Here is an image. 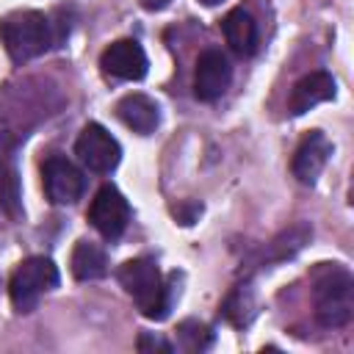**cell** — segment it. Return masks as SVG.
I'll list each match as a JSON object with an SVG mask.
<instances>
[{
    "mask_svg": "<svg viewBox=\"0 0 354 354\" xmlns=\"http://www.w3.org/2000/svg\"><path fill=\"white\" fill-rule=\"evenodd\" d=\"M216 335L207 324L196 321V318H185L177 324V346L183 351H191V354H199V351H207L213 346Z\"/></svg>",
    "mask_w": 354,
    "mask_h": 354,
    "instance_id": "16",
    "label": "cell"
},
{
    "mask_svg": "<svg viewBox=\"0 0 354 354\" xmlns=\"http://www.w3.org/2000/svg\"><path fill=\"white\" fill-rule=\"evenodd\" d=\"M171 213H174V218H177L180 224H194V221L202 216V205H199V202L185 199V202L174 205V207H171Z\"/></svg>",
    "mask_w": 354,
    "mask_h": 354,
    "instance_id": "19",
    "label": "cell"
},
{
    "mask_svg": "<svg viewBox=\"0 0 354 354\" xmlns=\"http://www.w3.org/2000/svg\"><path fill=\"white\" fill-rule=\"evenodd\" d=\"M0 207L8 218H22V194L14 149H0Z\"/></svg>",
    "mask_w": 354,
    "mask_h": 354,
    "instance_id": "15",
    "label": "cell"
},
{
    "mask_svg": "<svg viewBox=\"0 0 354 354\" xmlns=\"http://www.w3.org/2000/svg\"><path fill=\"white\" fill-rule=\"evenodd\" d=\"M44 194L53 205H75L86 191L83 171L64 155H50L41 166Z\"/></svg>",
    "mask_w": 354,
    "mask_h": 354,
    "instance_id": "7",
    "label": "cell"
},
{
    "mask_svg": "<svg viewBox=\"0 0 354 354\" xmlns=\"http://www.w3.org/2000/svg\"><path fill=\"white\" fill-rule=\"evenodd\" d=\"M315 318L326 329H340L354 315V279L337 263H318L313 271Z\"/></svg>",
    "mask_w": 354,
    "mask_h": 354,
    "instance_id": "2",
    "label": "cell"
},
{
    "mask_svg": "<svg viewBox=\"0 0 354 354\" xmlns=\"http://www.w3.org/2000/svg\"><path fill=\"white\" fill-rule=\"evenodd\" d=\"M69 268L72 277L80 282H91V279H102L108 274V254L102 246L91 243V241H77L69 257Z\"/></svg>",
    "mask_w": 354,
    "mask_h": 354,
    "instance_id": "14",
    "label": "cell"
},
{
    "mask_svg": "<svg viewBox=\"0 0 354 354\" xmlns=\"http://www.w3.org/2000/svg\"><path fill=\"white\" fill-rule=\"evenodd\" d=\"M329 155H332L329 138H326L321 130H310V133L299 141V147H296V152H293V166H290V169H293V177H296L299 183H304V185H313V183L318 180V174L324 171Z\"/></svg>",
    "mask_w": 354,
    "mask_h": 354,
    "instance_id": "10",
    "label": "cell"
},
{
    "mask_svg": "<svg viewBox=\"0 0 354 354\" xmlns=\"http://www.w3.org/2000/svg\"><path fill=\"white\" fill-rule=\"evenodd\" d=\"M326 100H335V77L324 69L310 72V75H304L293 83L290 97H288V113L301 116V113H307L310 108H315Z\"/></svg>",
    "mask_w": 354,
    "mask_h": 354,
    "instance_id": "11",
    "label": "cell"
},
{
    "mask_svg": "<svg viewBox=\"0 0 354 354\" xmlns=\"http://www.w3.org/2000/svg\"><path fill=\"white\" fill-rule=\"evenodd\" d=\"M88 221L105 241H119L130 224V205L122 196L116 185H102L91 205H88Z\"/></svg>",
    "mask_w": 354,
    "mask_h": 354,
    "instance_id": "6",
    "label": "cell"
},
{
    "mask_svg": "<svg viewBox=\"0 0 354 354\" xmlns=\"http://www.w3.org/2000/svg\"><path fill=\"white\" fill-rule=\"evenodd\" d=\"M199 3H205V6H218V3H224V0H199Z\"/></svg>",
    "mask_w": 354,
    "mask_h": 354,
    "instance_id": "21",
    "label": "cell"
},
{
    "mask_svg": "<svg viewBox=\"0 0 354 354\" xmlns=\"http://www.w3.org/2000/svg\"><path fill=\"white\" fill-rule=\"evenodd\" d=\"M75 155L80 158V163H83L86 169H91V171H97V174H108V171H113V169L119 166V160H122V147H119V141H116L102 124L88 122V124L80 130L77 141H75Z\"/></svg>",
    "mask_w": 354,
    "mask_h": 354,
    "instance_id": "5",
    "label": "cell"
},
{
    "mask_svg": "<svg viewBox=\"0 0 354 354\" xmlns=\"http://www.w3.org/2000/svg\"><path fill=\"white\" fill-rule=\"evenodd\" d=\"M116 119L130 127L133 133L138 136H149L158 124H160V108L152 97L141 94V91H133V94H124L119 102H116Z\"/></svg>",
    "mask_w": 354,
    "mask_h": 354,
    "instance_id": "12",
    "label": "cell"
},
{
    "mask_svg": "<svg viewBox=\"0 0 354 354\" xmlns=\"http://www.w3.org/2000/svg\"><path fill=\"white\" fill-rule=\"evenodd\" d=\"M136 346H138V351H163V354L174 351V346L169 340H163L160 335H155V332H141Z\"/></svg>",
    "mask_w": 354,
    "mask_h": 354,
    "instance_id": "18",
    "label": "cell"
},
{
    "mask_svg": "<svg viewBox=\"0 0 354 354\" xmlns=\"http://www.w3.org/2000/svg\"><path fill=\"white\" fill-rule=\"evenodd\" d=\"M0 41L14 64H25L50 50V44H55V30L41 11L22 8L0 19Z\"/></svg>",
    "mask_w": 354,
    "mask_h": 354,
    "instance_id": "3",
    "label": "cell"
},
{
    "mask_svg": "<svg viewBox=\"0 0 354 354\" xmlns=\"http://www.w3.org/2000/svg\"><path fill=\"white\" fill-rule=\"evenodd\" d=\"M171 0H141V6L147 8V11H160V8H166Z\"/></svg>",
    "mask_w": 354,
    "mask_h": 354,
    "instance_id": "20",
    "label": "cell"
},
{
    "mask_svg": "<svg viewBox=\"0 0 354 354\" xmlns=\"http://www.w3.org/2000/svg\"><path fill=\"white\" fill-rule=\"evenodd\" d=\"M252 315H254V301L249 296V288L232 290L227 296V301H224V318L230 324H235V326H246L252 321Z\"/></svg>",
    "mask_w": 354,
    "mask_h": 354,
    "instance_id": "17",
    "label": "cell"
},
{
    "mask_svg": "<svg viewBox=\"0 0 354 354\" xmlns=\"http://www.w3.org/2000/svg\"><path fill=\"white\" fill-rule=\"evenodd\" d=\"M58 282H61V274H58V266L50 257L33 254V257L22 260L14 268L11 279H8V296H11L14 310L22 313V315L25 313H33L36 304H39V299L47 290L58 288Z\"/></svg>",
    "mask_w": 354,
    "mask_h": 354,
    "instance_id": "4",
    "label": "cell"
},
{
    "mask_svg": "<svg viewBox=\"0 0 354 354\" xmlns=\"http://www.w3.org/2000/svg\"><path fill=\"white\" fill-rule=\"evenodd\" d=\"M0 285H3V279H0Z\"/></svg>",
    "mask_w": 354,
    "mask_h": 354,
    "instance_id": "22",
    "label": "cell"
},
{
    "mask_svg": "<svg viewBox=\"0 0 354 354\" xmlns=\"http://www.w3.org/2000/svg\"><path fill=\"white\" fill-rule=\"evenodd\" d=\"M100 66L108 77L116 80H141L149 69L147 53L136 39H119L113 44H108L100 55Z\"/></svg>",
    "mask_w": 354,
    "mask_h": 354,
    "instance_id": "9",
    "label": "cell"
},
{
    "mask_svg": "<svg viewBox=\"0 0 354 354\" xmlns=\"http://www.w3.org/2000/svg\"><path fill=\"white\" fill-rule=\"evenodd\" d=\"M232 80V66L227 61V55L218 47L205 50L196 58V69H194V94L202 102H216Z\"/></svg>",
    "mask_w": 354,
    "mask_h": 354,
    "instance_id": "8",
    "label": "cell"
},
{
    "mask_svg": "<svg viewBox=\"0 0 354 354\" xmlns=\"http://www.w3.org/2000/svg\"><path fill=\"white\" fill-rule=\"evenodd\" d=\"M221 30L232 53L238 55H252L257 50V22L246 8H232L221 19Z\"/></svg>",
    "mask_w": 354,
    "mask_h": 354,
    "instance_id": "13",
    "label": "cell"
},
{
    "mask_svg": "<svg viewBox=\"0 0 354 354\" xmlns=\"http://www.w3.org/2000/svg\"><path fill=\"white\" fill-rule=\"evenodd\" d=\"M116 279L119 285L124 288V293L136 301V307L152 318V321H163L174 304V296L180 293L177 290V282H180V274H169L163 279L160 268L155 266V260L149 257H133V260H124L116 271Z\"/></svg>",
    "mask_w": 354,
    "mask_h": 354,
    "instance_id": "1",
    "label": "cell"
}]
</instances>
